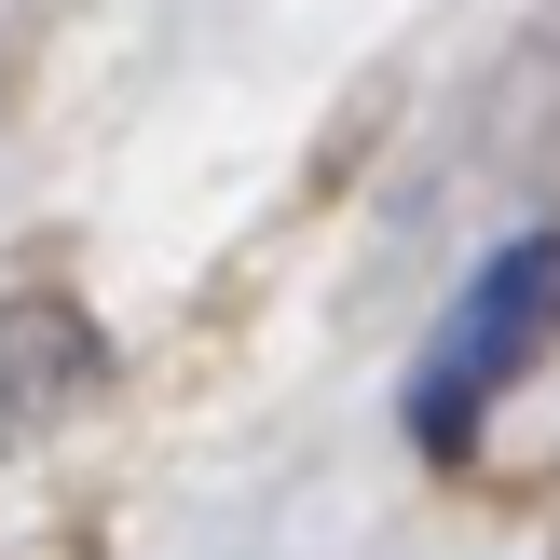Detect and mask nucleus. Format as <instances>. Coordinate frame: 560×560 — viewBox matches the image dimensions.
<instances>
[{
    "label": "nucleus",
    "mask_w": 560,
    "mask_h": 560,
    "mask_svg": "<svg viewBox=\"0 0 560 560\" xmlns=\"http://www.w3.org/2000/svg\"><path fill=\"white\" fill-rule=\"evenodd\" d=\"M547 342H560V233H520V246H492L452 288V315H438L424 370H410V452L465 465V438L492 424V397H506Z\"/></svg>",
    "instance_id": "nucleus-1"
},
{
    "label": "nucleus",
    "mask_w": 560,
    "mask_h": 560,
    "mask_svg": "<svg viewBox=\"0 0 560 560\" xmlns=\"http://www.w3.org/2000/svg\"><path fill=\"white\" fill-rule=\"evenodd\" d=\"M96 397H109V328L69 288H14L0 301V452H42Z\"/></svg>",
    "instance_id": "nucleus-2"
}]
</instances>
